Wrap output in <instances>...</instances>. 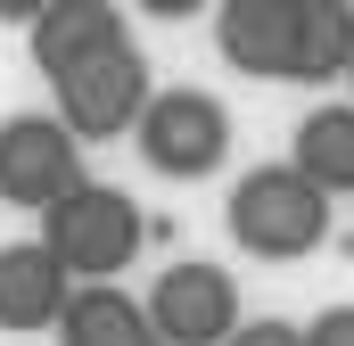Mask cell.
I'll list each match as a JSON object with an SVG mask.
<instances>
[{"instance_id":"obj_11","label":"cell","mask_w":354,"mask_h":346,"mask_svg":"<svg viewBox=\"0 0 354 346\" xmlns=\"http://www.w3.org/2000/svg\"><path fill=\"white\" fill-rule=\"evenodd\" d=\"M288 165L313 190H330V198H354V107H313L297 124V157Z\"/></svg>"},{"instance_id":"obj_9","label":"cell","mask_w":354,"mask_h":346,"mask_svg":"<svg viewBox=\"0 0 354 346\" xmlns=\"http://www.w3.org/2000/svg\"><path fill=\"white\" fill-rule=\"evenodd\" d=\"M107 42H124V8H115V0H41V17H33V33H25L41 83L66 75L91 50H107Z\"/></svg>"},{"instance_id":"obj_10","label":"cell","mask_w":354,"mask_h":346,"mask_svg":"<svg viewBox=\"0 0 354 346\" xmlns=\"http://www.w3.org/2000/svg\"><path fill=\"white\" fill-rule=\"evenodd\" d=\"M58 346H165L149 305L124 297V289H75L66 322H58Z\"/></svg>"},{"instance_id":"obj_4","label":"cell","mask_w":354,"mask_h":346,"mask_svg":"<svg viewBox=\"0 0 354 346\" xmlns=\"http://www.w3.org/2000/svg\"><path fill=\"white\" fill-rule=\"evenodd\" d=\"M140 165L165 173V181H206V173H223L231 157V116H223V99L198 83H174L149 99V116H140Z\"/></svg>"},{"instance_id":"obj_3","label":"cell","mask_w":354,"mask_h":346,"mask_svg":"<svg viewBox=\"0 0 354 346\" xmlns=\"http://www.w3.org/2000/svg\"><path fill=\"white\" fill-rule=\"evenodd\" d=\"M50 99H58V124L75 132V140H124V132H140V116H149V58H140V42L124 33V42H107V50H91L75 58L66 75H50Z\"/></svg>"},{"instance_id":"obj_8","label":"cell","mask_w":354,"mask_h":346,"mask_svg":"<svg viewBox=\"0 0 354 346\" xmlns=\"http://www.w3.org/2000/svg\"><path fill=\"white\" fill-rule=\"evenodd\" d=\"M75 305V272L50 256L41 239H17L0 248V330L8 338H33V330H58Z\"/></svg>"},{"instance_id":"obj_12","label":"cell","mask_w":354,"mask_h":346,"mask_svg":"<svg viewBox=\"0 0 354 346\" xmlns=\"http://www.w3.org/2000/svg\"><path fill=\"white\" fill-rule=\"evenodd\" d=\"M338 75H354V8L346 0H305L297 83H338Z\"/></svg>"},{"instance_id":"obj_5","label":"cell","mask_w":354,"mask_h":346,"mask_svg":"<svg viewBox=\"0 0 354 346\" xmlns=\"http://www.w3.org/2000/svg\"><path fill=\"white\" fill-rule=\"evenodd\" d=\"M83 140L58 124V116H8L0 124V206H25V215H50L83 190Z\"/></svg>"},{"instance_id":"obj_2","label":"cell","mask_w":354,"mask_h":346,"mask_svg":"<svg viewBox=\"0 0 354 346\" xmlns=\"http://www.w3.org/2000/svg\"><path fill=\"white\" fill-rule=\"evenodd\" d=\"M231 239L264 264H297L330 239V190H313L297 165H256L231 181Z\"/></svg>"},{"instance_id":"obj_6","label":"cell","mask_w":354,"mask_h":346,"mask_svg":"<svg viewBox=\"0 0 354 346\" xmlns=\"http://www.w3.org/2000/svg\"><path fill=\"white\" fill-rule=\"evenodd\" d=\"M140 305H149V322H157L165 346H231L239 338V280L223 264H206V256L165 264Z\"/></svg>"},{"instance_id":"obj_1","label":"cell","mask_w":354,"mask_h":346,"mask_svg":"<svg viewBox=\"0 0 354 346\" xmlns=\"http://www.w3.org/2000/svg\"><path fill=\"white\" fill-rule=\"evenodd\" d=\"M140 239H149V215L115 181H83L66 206L41 215V248L75 272V289H115V272L140 256Z\"/></svg>"},{"instance_id":"obj_13","label":"cell","mask_w":354,"mask_h":346,"mask_svg":"<svg viewBox=\"0 0 354 346\" xmlns=\"http://www.w3.org/2000/svg\"><path fill=\"white\" fill-rule=\"evenodd\" d=\"M305 346H354V305H330V313L305 330Z\"/></svg>"},{"instance_id":"obj_7","label":"cell","mask_w":354,"mask_h":346,"mask_svg":"<svg viewBox=\"0 0 354 346\" xmlns=\"http://www.w3.org/2000/svg\"><path fill=\"white\" fill-rule=\"evenodd\" d=\"M214 50L239 75H256V83H297L305 0H223L214 8Z\"/></svg>"},{"instance_id":"obj_14","label":"cell","mask_w":354,"mask_h":346,"mask_svg":"<svg viewBox=\"0 0 354 346\" xmlns=\"http://www.w3.org/2000/svg\"><path fill=\"white\" fill-rule=\"evenodd\" d=\"M231 346H305V330H288V322H239Z\"/></svg>"}]
</instances>
